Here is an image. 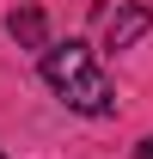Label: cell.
<instances>
[{
	"label": "cell",
	"instance_id": "obj_1",
	"mask_svg": "<svg viewBox=\"0 0 153 159\" xmlns=\"http://www.w3.org/2000/svg\"><path fill=\"white\" fill-rule=\"evenodd\" d=\"M43 80L55 86V98L67 104V110H80V116H104L116 104L104 67H98L92 49H80V43H49V49H43Z\"/></svg>",
	"mask_w": 153,
	"mask_h": 159
},
{
	"label": "cell",
	"instance_id": "obj_2",
	"mask_svg": "<svg viewBox=\"0 0 153 159\" xmlns=\"http://www.w3.org/2000/svg\"><path fill=\"white\" fill-rule=\"evenodd\" d=\"M153 25V12L147 6H129V12H116V19H104V49H129L141 31Z\"/></svg>",
	"mask_w": 153,
	"mask_h": 159
},
{
	"label": "cell",
	"instance_id": "obj_3",
	"mask_svg": "<svg viewBox=\"0 0 153 159\" xmlns=\"http://www.w3.org/2000/svg\"><path fill=\"white\" fill-rule=\"evenodd\" d=\"M12 37L31 43V49H49L43 43V12H12Z\"/></svg>",
	"mask_w": 153,
	"mask_h": 159
},
{
	"label": "cell",
	"instance_id": "obj_4",
	"mask_svg": "<svg viewBox=\"0 0 153 159\" xmlns=\"http://www.w3.org/2000/svg\"><path fill=\"white\" fill-rule=\"evenodd\" d=\"M141 159H153V135H147V141H141Z\"/></svg>",
	"mask_w": 153,
	"mask_h": 159
}]
</instances>
